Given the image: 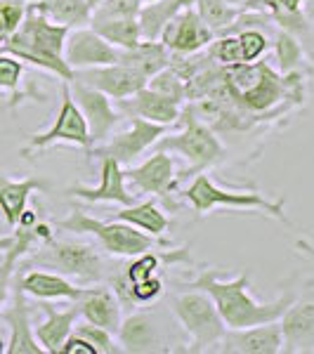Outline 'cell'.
<instances>
[{"mask_svg": "<svg viewBox=\"0 0 314 354\" xmlns=\"http://www.w3.org/2000/svg\"><path fill=\"white\" fill-rule=\"evenodd\" d=\"M12 283L19 286L26 293V298H36V300H66L73 302L81 295L83 286L68 281V277L59 272H45V270H28L19 272L17 267Z\"/></svg>", "mask_w": 314, "mask_h": 354, "instance_id": "obj_21", "label": "cell"}, {"mask_svg": "<svg viewBox=\"0 0 314 354\" xmlns=\"http://www.w3.org/2000/svg\"><path fill=\"white\" fill-rule=\"evenodd\" d=\"M71 28L57 24L41 10L38 0H26L24 19L17 31L0 45V53L19 57L24 64H33L53 73L62 83L73 81V68L64 59V45Z\"/></svg>", "mask_w": 314, "mask_h": 354, "instance_id": "obj_2", "label": "cell"}, {"mask_svg": "<svg viewBox=\"0 0 314 354\" xmlns=\"http://www.w3.org/2000/svg\"><path fill=\"white\" fill-rule=\"evenodd\" d=\"M116 340L123 352L128 354H154V352H173L165 345V335L156 324L151 312L133 310L121 322Z\"/></svg>", "mask_w": 314, "mask_h": 354, "instance_id": "obj_17", "label": "cell"}, {"mask_svg": "<svg viewBox=\"0 0 314 354\" xmlns=\"http://www.w3.org/2000/svg\"><path fill=\"white\" fill-rule=\"evenodd\" d=\"M284 347L281 324L267 322L246 328H227L213 352L222 354H279Z\"/></svg>", "mask_w": 314, "mask_h": 354, "instance_id": "obj_15", "label": "cell"}, {"mask_svg": "<svg viewBox=\"0 0 314 354\" xmlns=\"http://www.w3.org/2000/svg\"><path fill=\"white\" fill-rule=\"evenodd\" d=\"M73 81L90 85V88L109 95L111 100H116V102L135 95L137 90L147 85V78L140 76L137 71H133L130 66H125L123 62L107 64V66L78 68V71H73Z\"/></svg>", "mask_w": 314, "mask_h": 354, "instance_id": "obj_16", "label": "cell"}, {"mask_svg": "<svg viewBox=\"0 0 314 354\" xmlns=\"http://www.w3.org/2000/svg\"><path fill=\"white\" fill-rule=\"evenodd\" d=\"M118 53H121L118 62H123L125 66H130L140 76H145L147 81H149L154 73L170 66V50L161 41H142L135 48L118 50Z\"/></svg>", "mask_w": 314, "mask_h": 354, "instance_id": "obj_27", "label": "cell"}, {"mask_svg": "<svg viewBox=\"0 0 314 354\" xmlns=\"http://www.w3.org/2000/svg\"><path fill=\"white\" fill-rule=\"evenodd\" d=\"M118 57H121V53L111 43H107L93 26H78L68 31L64 45V59L73 71L90 66L116 64Z\"/></svg>", "mask_w": 314, "mask_h": 354, "instance_id": "obj_14", "label": "cell"}, {"mask_svg": "<svg viewBox=\"0 0 314 354\" xmlns=\"http://www.w3.org/2000/svg\"><path fill=\"white\" fill-rule=\"evenodd\" d=\"M128 118H130L128 128L121 130V133H111L109 140L95 145L93 149L88 151L90 156L116 158L123 168H128V165H133L147 149H151V147L165 135V130H168V125L151 123L140 116H128Z\"/></svg>", "mask_w": 314, "mask_h": 354, "instance_id": "obj_10", "label": "cell"}, {"mask_svg": "<svg viewBox=\"0 0 314 354\" xmlns=\"http://www.w3.org/2000/svg\"><path fill=\"white\" fill-rule=\"evenodd\" d=\"M26 0H0V45L17 31L24 19Z\"/></svg>", "mask_w": 314, "mask_h": 354, "instance_id": "obj_39", "label": "cell"}, {"mask_svg": "<svg viewBox=\"0 0 314 354\" xmlns=\"http://www.w3.org/2000/svg\"><path fill=\"white\" fill-rule=\"evenodd\" d=\"M178 123H180V133L163 135L154 147L170 153H178V156L187 161V168L178 170V182L182 189V182L187 177H194L203 173L205 168H210V165L220 163L227 156V151L225 145L220 142V137L215 135V130L196 116L194 106H185L182 109Z\"/></svg>", "mask_w": 314, "mask_h": 354, "instance_id": "obj_4", "label": "cell"}, {"mask_svg": "<svg viewBox=\"0 0 314 354\" xmlns=\"http://www.w3.org/2000/svg\"><path fill=\"white\" fill-rule=\"evenodd\" d=\"M118 111L125 113V116H140L147 118L151 123H161V125H175L180 121L182 113V104L168 100L161 93L151 88H140L135 95L125 97V100H118Z\"/></svg>", "mask_w": 314, "mask_h": 354, "instance_id": "obj_22", "label": "cell"}, {"mask_svg": "<svg viewBox=\"0 0 314 354\" xmlns=\"http://www.w3.org/2000/svg\"><path fill=\"white\" fill-rule=\"evenodd\" d=\"M145 3H154V0H142V5H145Z\"/></svg>", "mask_w": 314, "mask_h": 354, "instance_id": "obj_48", "label": "cell"}, {"mask_svg": "<svg viewBox=\"0 0 314 354\" xmlns=\"http://www.w3.org/2000/svg\"><path fill=\"white\" fill-rule=\"evenodd\" d=\"M213 41H215V31L205 24L194 8H182L161 33V43L173 55L201 53Z\"/></svg>", "mask_w": 314, "mask_h": 354, "instance_id": "obj_13", "label": "cell"}, {"mask_svg": "<svg viewBox=\"0 0 314 354\" xmlns=\"http://www.w3.org/2000/svg\"><path fill=\"white\" fill-rule=\"evenodd\" d=\"M274 57H277L279 73H300L302 64H305V45L298 36L284 31V28H274Z\"/></svg>", "mask_w": 314, "mask_h": 354, "instance_id": "obj_31", "label": "cell"}, {"mask_svg": "<svg viewBox=\"0 0 314 354\" xmlns=\"http://www.w3.org/2000/svg\"><path fill=\"white\" fill-rule=\"evenodd\" d=\"M168 307L173 312L180 328L190 335V347L185 352H210L218 347L225 335V322H222L213 298L201 288H187L170 295Z\"/></svg>", "mask_w": 314, "mask_h": 354, "instance_id": "obj_6", "label": "cell"}, {"mask_svg": "<svg viewBox=\"0 0 314 354\" xmlns=\"http://www.w3.org/2000/svg\"><path fill=\"white\" fill-rule=\"evenodd\" d=\"M26 64L19 57L10 53H0V93L8 95V109L17 111L26 100L45 102L48 97L36 88V83L24 85Z\"/></svg>", "mask_w": 314, "mask_h": 354, "instance_id": "obj_25", "label": "cell"}, {"mask_svg": "<svg viewBox=\"0 0 314 354\" xmlns=\"http://www.w3.org/2000/svg\"><path fill=\"white\" fill-rule=\"evenodd\" d=\"M123 175H125V182H130L133 192L149 194L154 198H161L165 210L178 208L180 182H178V170H175V158L170 156V151L154 149V153L145 163L135 165V168L128 165V168L123 170Z\"/></svg>", "mask_w": 314, "mask_h": 354, "instance_id": "obj_9", "label": "cell"}, {"mask_svg": "<svg viewBox=\"0 0 314 354\" xmlns=\"http://www.w3.org/2000/svg\"><path fill=\"white\" fill-rule=\"evenodd\" d=\"M205 55L213 62L215 66H234L241 64L243 55H241V43H239L237 33H225V36H215V41L205 48Z\"/></svg>", "mask_w": 314, "mask_h": 354, "instance_id": "obj_33", "label": "cell"}, {"mask_svg": "<svg viewBox=\"0 0 314 354\" xmlns=\"http://www.w3.org/2000/svg\"><path fill=\"white\" fill-rule=\"evenodd\" d=\"M12 245V234L10 236H0V250H8Z\"/></svg>", "mask_w": 314, "mask_h": 354, "instance_id": "obj_44", "label": "cell"}, {"mask_svg": "<svg viewBox=\"0 0 314 354\" xmlns=\"http://www.w3.org/2000/svg\"><path fill=\"white\" fill-rule=\"evenodd\" d=\"M180 198L190 203L198 215H210L215 210H241V213L267 215L281 225L293 227L286 215V196L267 198L255 189H225L205 173L194 175L190 185L180 189Z\"/></svg>", "mask_w": 314, "mask_h": 354, "instance_id": "obj_3", "label": "cell"}, {"mask_svg": "<svg viewBox=\"0 0 314 354\" xmlns=\"http://www.w3.org/2000/svg\"><path fill=\"white\" fill-rule=\"evenodd\" d=\"M12 305H5L3 322L10 328V338L5 345L8 354H45L41 342L36 340V333L31 328V305L26 300V293L12 283Z\"/></svg>", "mask_w": 314, "mask_h": 354, "instance_id": "obj_18", "label": "cell"}, {"mask_svg": "<svg viewBox=\"0 0 314 354\" xmlns=\"http://www.w3.org/2000/svg\"><path fill=\"white\" fill-rule=\"evenodd\" d=\"M100 3H102V0H88V5H90V8H93V10H95V8H97V5H100Z\"/></svg>", "mask_w": 314, "mask_h": 354, "instance_id": "obj_47", "label": "cell"}, {"mask_svg": "<svg viewBox=\"0 0 314 354\" xmlns=\"http://www.w3.org/2000/svg\"><path fill=\"white\" fill-rule=\"evenodd\" d=\"M38 5L50 19L68 28L85 26L93 19V8L88 0H38Z\"/></svg>", "mask_w": 314, "mask_h": 354, "instance_id": "obj_30", "label": "cell"}, {"mask_svg": "<svg viewBox=\"0 0 314 354\" xmlns=\"http://www.w3.org/2000/svg\"><path fill=\"white\" fill-rule=\"evenodd\" d=\"M73 333H78L81 338L88 340L97 350V354H121L123 352L116 340V335L109 333V330L102 328V326H95V324H90V322H83V324L76 322Z\"/></svg>", "mask_w": 314, "mask_h": 354, "instance_id": "obj_35", "label": "cell"}, {"mask_svg": "<svg viewBox=\"0 0 314 354\" xmlns=\"http://www.w3.org/2000/svg\"><path fill=\"white\" fill-rule=\"evenodd\" d=\"M128 293H130V300H133L135 307L137 305H154V302L165 293V281H163L161 274H156V277L128 283Z\"/></svg>", "mask_w": 314, "mask_h": 354, "instance_id": "obj_38", "label": "cell"}, {"mask_svg": "<svg viewBox=\"0 0 314 354\" xmlns=\"http://www.w3.org/2000/svg\"><path fill=\"white\" fill-rule=\"evenodd\" d=\"M182 10L178 0H154V3H145L140 10V28L145 41H161L163 28L170 24L175 15Z\"/></svg>", "mask_w": 314, "mask_h": 354, "instance_id": "obj_28", "label": "cell"}, {"mask_svg": "<svg viewBox=\"0 0 314 354\" xmlns=\"http://www.w3.org/2000/svg\"><path fill=\"white\" fill-rule=\"evenodd\" d=\"M295 279L298 277H293L288 283H284V290L279 293V298L272 302H260L250 295L248 272H241L234 279H222V270L203 265L196 277L190 279V281H182L180 286L205 290V293L213 298L227 328H246V326H258V324L281 319L286 307L290 302H295V298H298V293H300Z\"/></svg>", "mask_w": 314, "mask_h": 354, "instance_id": "obj_1", "label": "cell"}, {"mask_svg": "<svg viewBox=\"0 0 314 354\" xmlns=\"http://www.w3.org/2000/svg\"><path fill=\"white\" fill-rule=\"evenodd\" d=\"M142 10V0H102L93 10V19H137Z\"/></svg>", "mask_w": 314, "mask_h": 354, "instance_id": "obj_37", "label": "cell"}, {"mask_svg": "<svg viewBox=\"0 0 314 354\" xmlns=\"http://www.w3.org/2000/svg\"><path fill=\"white\" fill-rule=\"evenodd\" d=\"M284 338V354H312L314 352V300L290 302L279 319Z\"/></svg>", "mask_w": 314, "mask_h": 354, "instance_id": "obj_19", "label": "cell"}, {"mask_svg": "<svg viewBox=\"0 0 314 354\" xmlns=\"http://www.w3.org/2000/svg\"><path fill=\"white\" fill-rule=\"evenodd\" d=\"M178 3L182 5V8H194V3H196V0H178Z\"/></svg>", "mask_w": 314, "mask_h": 354, "instance_id": "obj_46", "label": "cell"}, {"mask_svg": "<svg viewBox=\"0 0 314 354\" xmlns=\"http://www.w3.org/2000/svg\"><path fill=\"white\" fill-rule=\"evenodd\" d=\"M71 88V95L76 100V104L81 106L85 121H88V130H90V140H93V147L104 142L116 125L121 123V111L113 106L111 97L100 93V90L90 88V85H83L78 81L68 83Z\"/></svg>", "mask_w": 314, "mask_h": 354, "instance_id": "obj_12", "label": "cell"}, {"mask_svg": "<svg viewBox=\"0 0 314 354\" xmlns=\"http://www.w3.org/2000/svg\"><path fill=\"white\" fill-rule=\"evenodd\" d=\"M100 161V182L95 187L88 185H73L66 194L73 198H81L85 203H118V205H133L137 201V194L130 189L123 175V165L116 158H97Z\"/></svg>", "mask_w": 314, "mask_h": 354, "instance_id": "obj_11", "label": "cell"}, {"mask_svg": "<svg viewBox=\"0 0 314 354\" xmlns=\"http://www.w3.org/2000/svg\"><path fill=\"white\" fill-rule=\"evenodd\" d=\"M113 220L128 222L137 230L151 234L156 239H165L170 227L168 210L156 203V198H147V201H135L133 205H123L118 213H113Z\"/></svg>", "mask_w": 314, "mask_h": 354, "instance_id": "obj_26", "label": "cell"}, {"mask_svg": "<svg viewBox=\"0 0 314 354\" xmlns=\"http://www.w3.org/2000/svg\"><path fill=\"white\" fill-rule=\"evenodd\" d=\"M38 307H41V312L45 314V319L33 328L36 340L41 342L45 354H59L62 345H64L68 335L73 333V326H76V322L81 319L76 302H71L66 310H57L53 305V300H41Z\"/></svg>", "mask_w": 314, "mask_h": 354, "instance_id": "obj_23", "label": "cell"}, {"mask_svg": "<svg viewBox=\"0 0 314 354\" xmlns=\"http://www.w3.org/2000/svg\"><path fill=\"white\" fill-rule=\"evenodd\" d=\"M50 182L41 177H24V180H15L8 173H0V215H3L5 225L10 230L17 227V220L24 213L33 194L48 192Z\"/></svg>", "mask_w": 314, "mask_h": 354, "instance_id": "obj_24", "label": "cell"}, {"mask_svg": "<svg viewBox=\"0 0 314 354\" xmlns=\"http://www.w3.org/2000/svg\"><path fill=\"white\" fill-rule=\"evenodd\" d=\"M147 88L156 90V93H161L163 97H168V100L178 102V104H182V102L187 100V83L173 66H165L163 71L154 73L149 81H147Z\"/></svg>", "mask_w": 314, "mask_h": 354, "instance_id": "obj_34", "label": "cell"}, {"mask_svg": "<svg viewBox=\"0 0 314 354\" xmlns=\"http://www.w3.org/2000/svg\"><path fill=\"white\" fill-rule=\"evenodd\" d=\"M194 10H196L198 17H201L205 24L213 28L215 36L225 33L227 28L232 26V21L239 17V12H241V10L227 5L225 0H196V3H194Z\"/></svg>", "mask_w": 314, "mask_h": 354, "instance_id": "obj_32", "label": "cell"}, {"mask_svg": "<svg viewBox=\"0 0 314 354\" xmlns=\"http://www.w3.org/2000/svg\"><path fill=\"white\" fill-rule=\"evenodd\" d=\"M28 265H41L50 270L73 277L83 283H100L107 277V262L104 255L97 250L95 243L90 241H53L43 243L26 258Z\"/></svg>", "mask_w": 314, "mask_h": 354, "instance_id": "obj_7", "label": "cell"}, {"mask_svg": "<svg viewBox=\"0 0 314 354\" xmlns=\"http://www.w3.org/2000/svg\"><path fill=\"white\" fill-rule=\"evenodd\" d=\"M295 250L302 255H307V258L314 262V243L310 241V239H298V241H295Z\"/></svg>", "mask_w": 314, "mask_h": 354, "instance_id": "obj_42", "label": "cell"}, {"mask_svg": "<svg viewBox=\"0 0 314 354\" xmlns=\"http://www.w3.org/2000/svg\"><path fill=\"white\" fill-rule=\"evenodd\" d=\"M90 26L116 50H130L145 41L137 19H97L90 21Z\"/></svg>", "mask_w": 314, "mask_h": 354, "instance_id": "obj_29", "label": "cell"}, {"mask_svg": "<svg viewBox=\"0 0 314 354\" xmlns=\"http://www.w3.org/2000/svg\"><path fill=\"white\" fill-rule=\"evenodd\" d=\"M55 145H71V147H81V149H93V140H90V130H88V121H85L81 106L76 104L71 95V88L68 83L62 85V102L59 109H57V116L53 125L43 133L28 135L26 145L19 149L21 158H33L36 153H41L45 149Z\"/></svg>", "mask_w": 314, "mask_h": 354, "instance_id": "obj_8", "label": "cell"}, {"mask_svg": "<svg viewBox=\"0 0 314 354\" xmlns=\"http://www.w3.org/2000/svg\"><path fill=\"white\" fill-rule=\"evenodd\" d=\"M57 227L62 232L95 236L97 243L102 245V250L107 255H116V258H135V255L147 253V250H158L173 245V241H168V239H156L151 234L128 225V222L113 218L109 222L97 220L81 208H73L68 218L57 222Z\"/></svg>", "mask_w": 314, "mask_h": 354, "instance_id": "obj_5", "label": "cell"}, {"mask_svg": "<svg viewBox=\"0 0 314 354\" xmlns=\"http://www.w3.org/2000/svg\"><path fill=\"white\" fill-rule=\"evenodd\" d=\"M59 354H97V350L85 338H81L78 333H71L64 345H62Z\"/></svg>", "mask_w": 314, "mask_h": 354, "instance_id": "obj_41", "label": "cell"}, {"mask_svg": "<svg viewBox=\"0 0 314 354\" xmlns=\"http://www.w3.org/2000/svg\"><path fill=\"white\" fill-rule=\"evenodd\" d=\"M227 5H232V8L237 10H246L248 8V0H225Z\"/></svg>", "mask_w": 314, "mask_h": 354, "instance_id": "obj_43", "label": "cell"}, {"mask_svg": "<svg viewBox=\"0 0 314 354\" xmlns=\"http://www.w3.org/2000/svg\"><path fill=\"white\" fill-rule=\"evenodd\" d=\"M305 10H307V15L314 19V0H305Z\"/></svg>", "mask_w": 314, "mask_h": 354, "instance_id": "obj_45", "label": "cell"}, {"mask_svg": "<svg viewBox=\"0 0 314 354\" xmlns=\"http://www.w3.org/2000/svg\"><path fill=\"white\" fill-rule=\"evenodd\" d=\"M78 314L83 322H90L95 326L107 328L109 333L116 335L123 322V305L116 298L111 286H90L83 288L76 300Z\"/></svg>", "mask_w": 314, "mask_h": 354, "instance_id": "obj_20", "label": "cell"}, {"mask_svg": "<svg viewBox=\"0 0 314 354\" xmlns=\"http://www.w3.org/2000/svg\"><path fill=\"white\" fill-rule=\"evenodd\" d=\"M15 272H17V267L10 265V262L5 260V250H0V324H3V310H5V305H8Z\"/></svg>", "mask_w": 314, "mask_h": 354, "instance_id": "obj_40", "label": "cell"}, {"mask_svg": "<svg viewBox=\"0 0 314 354\" xmlns=\"http://www.w3.org/2000/svg\"><path fill=\"white\" fill-rule=\"evenodd\" d=\"M237 38H239V43H241L243 62H260L272 45L265 28H253V26L241 28V31H237Z\"/></svg>", "mask_w": 314, "mask_h": 354, "instance_id": "obj_36", "label": "cell"}]
</instances>
